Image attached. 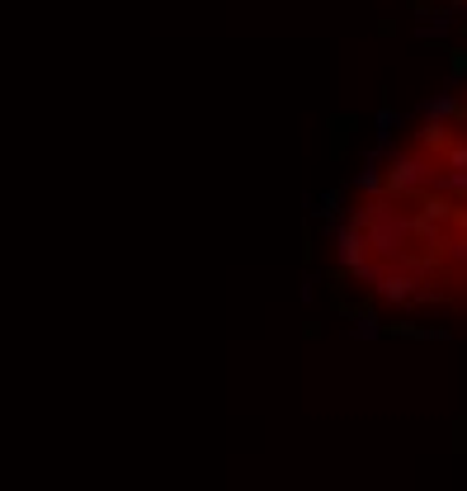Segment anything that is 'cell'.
<instances>
[{"label":"cell","mask_w":467,"mask_h":491,"mask_svg":"<svg viewBox=\"0 0 467 491\" xmlns=\"http://www.w3.org/2000/svg\"><path fill=\"white\" fill-rule=\"evenodd\" d=\"M336 241L349 279L388 312L467 321V80L382 142Z\"/></svg>","instance_id":"obj_1"},{"label":"cell","mask_w":467,"mask_h":491,"mask_svg":"<svg viewBox=\"0 0 467 491\" xmlns=\"http://www.w3.org/2000/svg\"><path fill=\"white\" fill-rule=\"evenodd\" d=\"M458 5H467V0H458Z\"/></svg>","instance_id":"obj_2"}]
</instances>
